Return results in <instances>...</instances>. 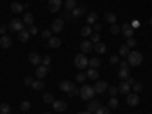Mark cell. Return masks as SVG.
Masks as SVG:
<instances>
[{"label":"cell","instance_id":"f1b7e54d","mask_svg":"<svg viewBox=\"0 0 152 114\" xmlns=\"http://www.w3.org/2000/svg\"><path fill=\"white\" fill-rule=\"evenodd\" d=\"M105 20H107L110 24H116V21H117V17H116V14H113V12H107Z\"/></svg>","mask_w":152,"mask_h":114},{"label":"cell","instance_id":"6da1fadb","mask_svg":"<svg viewBox=\"0 0 152 114\" xmlns=\"http://www.w3.org/2000/svg\"><path fill=\"white\" fill-rule=\"evenodd\" d=\"M126 61L129 62L131 67H137L143 62V55L140 52H137V50H134V52H129V55L126 56Z\"/></svg>","mask_w":152,"mask_h":114},{"label":"cell","instance_id":"7a4b0ae2","mask_svg":"<svg viewBox=\"0 0 152 114\" xmlns=\"http://www.w3.org/2000/svg\"><path fill=\"white\" fill-rule=\"evenodd\" d=\"M79 94H81V99L82 100H90V99H93V96L96 94V91H94V88L91 85L84 84L81 87V90H79Z\"/></svg>","mask_w":152,"mask_h":114},{"label":"cell","instance_id":"ffe728a7","mask_svg":"<svg viewBox=\"0 0 152 114\" xmlns=\"http://www.w3.org/2000/svg\"><path fill=\"white\" fill-rule=\"evenodd\" d=\"M61 46V38L59 37H52V38H49V47H59Z\"/></svg>","mask_w":152,"mask_h":114},{"label":"cell","instance_id":"1f68e13d","mask_svg":"<svg viewBox=\"0 0 152 114\" xmlns=\"http://www.w3.org/2000/svg\"><path fill=\"white\" fill-rule=\"evenodd\" d=\"M108 107H110V108H113V110L119 107V100H117V97H116V96H111L110 102H108Z\"/></svg>","mask_w":152,"mask_h":114},{"label":"cell","instance_id":"74e56055","mask_svg":"<svg viewBox=\"0 0 152 114\" xmlns=\"http://www.w3.org/2000/svg\"><path fill=\"white\" fill-rule=\"evenodd\" d=\"M122 32H123V37H125V38H132V35H134V29H132V28L125 29V31H122Z\"/></svg>","mask_w":152,"mask_h":114},{"label":"cell","instance_id":"ab89813d","mask_svg":"<svg viewBox=\"0 0 152 114\" xmlns=\"http://www.w3.org/2000/svg\"><path fill=\"white\" fill-rule=\"evenodd\" d=\"M126 46H128L129 49L137 46V40H135V38H126Z\"/></svg>","mask_w":152,"mask_h":114},{"label":"cell","instance_id":"816d5d0a","mask_svg":"<svg viewBox=\"0 0 152 114\" xmlns=\"http://www.w3.org/2000/svg\"><path fill=\"white\" fill-rule=\"evenodd\" d=\"M129 24H131V28H132V29H135V28L140 26V21H138V20H132Z\"/></svg>","mask_w":152,"mask_h":114},{"label":"cell","instance_id":"ac0fdd59","mask_svg":"<svg viewBox=\"0 0 152 114\" xmlns=\"http://www.w3.org/2000/svg\"><path fill=\"white\" fill-rule=\"evenodd\" d=\"M23 9H24V6L21 3H18V2H12L11 3V11L14 12V14H21Z\"/></svg>","mask_w":152,"mask_h":114},{"label":"cell","instance_id":"83f0119b","mask_svg":"<svg viewBox=\"0 0 152 114\" xmlns=\"http://www.w3.org/2000/svg\"><path fill=\"white\" fill-rule=\"evenodd\" d=\"M119 78L122 79V81H126L129 78V69H120L119 70Z\"/></svg>","mask_w":152,"mask_h":114},{"label":"cell","instance_id":"d6a6232c","mask_svg":"<svg viewBox=\"0 0 152 114\" xmlns=\"http://www.w3.org/2000/svg\"><path fill=\"white\" fill-rule=\"evenodd\" d=\"M87 81V75H85V72H79L78 75H76V82H85Z\"/></svg>","mask_w":152,"mask_h":114},{"label":"cell","instance_id":"4fadbf2b","mask_svg":"<svg viewBox=\"0 0 152 114\" xmlns=\"http://www.w3.org/2000/svg\"><path fill=\"white\" fill-rule=\"evenodd\" d=\"M87 14V8L85 6H76L73 11H72V15L73 18H78V17H82Z\"/></svg>","mask_w":152,"mask_h":114},{"label":"cell","instance_id":"4316f807","mask_svg":"<svg viewBox=\"0 0 152 114\" xmlns=\"http://www.w3.org/2000/svg\"><path fill=\"white\" fill-rule=\"evenodd\" d=\"M64 8H66V11L72 12L76 8V0H66V2H64Z\"/></svg>","mask_w":152,"mask_h":114},{"label":"cell","instance_id":"681fc988","mask_svg":"<svg viewBox=\"0 0 152 114\" xmlns=\"http://www.w3.org/2000/svg\"><path fill=\"white\" fill-rule=\"evenodd\" d=\"M117 91H119V90H117V87H108V93H110L111 96H116Z\"/></svg>","mask_w":152,"mask_h":114},{"label":"cell","instance_id":"52a82bcc","mask_svg":"<svg viewBox=\"0 0 152 114\" xmlns=\"http://www.w3.org/2000/svg\"><path fill=\"white\" fill-rule=\"evenodd\" d=\"M93 88H94L96 94H102L105 90H108V82H105V81H99V82L94 84Z\"/></svg>","mask_w":152,"mask_h":114},{"label":"cell","instance_id":"3957f363","mask_svg":"<svg viewBox=\"0 0 152 114\" xmlns=\"http://www.w3.org/2000/svg\"><path fill=\"white\" fill-rule=\"evenodd\" d=\"M75 66L79 70H85L88 67V58L85 56V53H78L75 56Z\"/></svg>","mask_w":152,"mask_h":114},{"label":"cell","instance_id":"2e32d148","mask_svg":"<svg viewBox=\"0 0 152 114\" xmlns=\"http://www.w3.org/2000/svg\"><path fill=\"white\" fill-rule=\"evenodd\" d=\"M29 61H31V64H34V66H40L41 64V59H43V56H40L38 53H35V52H32V53H29Z\"/></svg>","mask_w":152,"mask_h":114},{"label":"cell","instance_id":"ee69618b","mask_svg":"<svg viewBox=\"0 0 152 114\" xmlns=\"http://www.w3.org/2000/svg\"><path fill=\"white\" fill-rule=\"evenodd\" d=\"M41 62H43V66H46V67H47V66L50 64V62H52V58H50L49 55H44V56H43V59H41Z\"/></svg>","mask_w":152,"mask_h":114},{"label":"cell","instance_id":"b9f144b4","mask_svg":"<svg viewBox=\"0 0 152 114\" xmlns=\"http://www.w3.org/2000/svg\"><path fill=\"white\" fill-rule=\"evenodd\" d=\"M132 88H134V93H140V91L143 90V85H142L140 82H135V84L132 85Z\"/></svg>","mask_w":152,"mask_h":114},{"label":"cell","instance_id":"7402d4cb","mask_svg":"<svg viewBox=\"0 0 152 114\" xmlns=\"http://www.w3.org/2000/svg\"><path fill=\"white\" fill-rule=\"evenodd\" d=\"M100 107V104L97 102V100H90L88 102V107H87V111L88 113H96V110Z\"/></svg>","mask_w":152,"mask_h":114},{"label":"cell","instance_id":"680465c9","mask_svg":"<svg viewBox=\"0 0 152 114\" xmlns=\"http://www.w3.org/2000/svg\"><path fill=\"white\" fill-rule=\"evenodd\" d=\"M149 24H151V26H152V17L149 18Z\"/></svg>","mask_w":152,"mask_h":114},{"label":"cell","instance_id":"d590c367","mask_svg":"<svg viewBox=\"0 0 152 114\" xmlns=\"http://www.w3.org/2000/svg\"><path fill=\"white\" fill-rule=\"evenodd\" d=\"M43 100H44L46 104H52L55 99H53V94H52V93H46V94L43 96Z\"/></svg>","mask_w":152,"mask_h":114},{"label":"cell","instance_id":"7c38bea8","mask_svg":"<svg viewBox=\"0 0 152 114\" xmlns=\"http://www.w3.org/2000/svg\"><path fill=\"white\" fill-rule=\"evenodd\" d=\"M0 46L3 49H9L12 46V38L9 35H2L0 37Z\"/></svg>","mask_w":152,"mask_h":114},{"label":"cell","instance_id":"d4e9b609","mask_svg":"<svg viewBox=\"0 0 152 114\" xmlns=\"http://www.w3.org/2000/svg\"><path fill=\"white\" fill-rule=\"evenodd\" d=\"M23 23L28 24V26H31V24L34 23V14L32 12H26V14L23 15Z\"/></svg>","mask_w":152,"mask_h":114},{"label":"cell","instance_id":"f35d334b","mask_svg":"<svg viewBox=\"0 0 152 114\" xmlns=\"http://www.w3.org/2000/svg\"><path fill=\"white\" fill-rule=\"evenodd\" d=\"M90 37H91V40H90V41H91L93 44H96V43H99V41H100V35H99L97 32H93Z\"/></svg>","mask_w":152,"mask_h":114},{"label":"cell","instance_id":"603a6c76","mask_svg":"<svg viewBox=\"0 0 152 114\" xmlns=\"http://www.w3.org/2000/svg\"><path fill=\"white\" fill-rule=\"evenodd\" d=\"M93 49L96 50L97 53H100V55L107 52V46H105L104 43H100V41H99V43H96V44H93Z\"/></svg>","mask_w":152,"mask_h":114},{"label":"cell","instance_id":"9c48e42d","mask_svg":"<svg viewBox=\"0 0 152 114\" xmlns=\"http://www.w3.org/2000/svg\"><path fill=\"white\" fill-rule=\"evenodd\" d=\"M52 107H53V110H55L56 113H62V111L67 110V104L64 102V100H53Z\"/></svg>","mask_w":152,"mask_h":114},{"label":"cell","instance_id":"8fae6325","mask_svg":"<svg viewBox=\"0 0 152 114\" xmlns=\"http://www.w3.org/2000/svg\"><path fill=\"white\" fill-rule=\"evenodd\" d=\"M79 47H81L82 53H88V52H91V50H93V43L90 40H85V41H82L79 44Z\"/></svg>","mask_w":152,"mask_h":114},{"label":"cell","instance_id":"11a10c76","mask_svg":"<svg viewBox=\"0 0 152 114\" xmlns=\"http://www.w3.org/2000/svg\"><path fill=\"white\" fill-rule=\"evenodd\" d=\"M126 82H128V84H129V85H131V87H132V85H134V84H135V82H137V81H135V79H134V78H131V76H129V78H128V79H126Z\"/></svg>","mask_w":152,"mask_h":114},{"label":"cell","instance_id":"e0dca14e","mask_svg":"<svg viewBox=\"0 0 152 114\" xmlns=\"http://www.w3.org/2000/svg\"><path fill=\"white\" fill-rule=\"evenodd\" d=\"M29 38H31V34H29L28 29H23V31L18 32V40H20L21 43H28Z\"/></svg>","mask_w":152,"mask_h":114},{"label":"cell","instance_id":"f5cc1de1","mask_svg":"<svg viewBox=\"0 0 152 114\" xmlns=\"http://www.w3.org/2000/svg\"><path fill=\"white\" fill-rule=\"evenodd\" d=\"M32 82H34L32 76H26V78H24V84H26V85H32Z\"/></svg>","mask_w":152,"mask_h":114},{"label":"cell","instance_id":"8992f818","mask_svg":"<svg viewBox=\"0 0 152 114\" xmlns=\"http://www.w3.org/2000/svg\"><path fill=\"white\" fill-rule=\"evenodd\" d=\"M62 29H64V20H62V18H56V20L52 21V31L55 34L62 32Z\"/></svg>","mask_w":152,"mask_h":114},{"label":"cell","instance_id":"5bb4252c","mask_svg":"<svg viewBox=\"0 0 152 114\" xmlns=\"http://www.w3.org/2000/svg\"><path fill=\"white\" fill-rule=\"evenodd\" d=\"M117 90H119V93H122V94H129V93H131V85L126 82V81H123V82L119 84Z\"/></svg>","mask_w":152,"mask_h":114},{"label":"cell","instance_id":"30bf717a","mask_svg":"<svg viewBox=\"0 0 152 114\" xmlns=\"http://www.w3.org/2000/svg\"><path fill=\"white\" fill-rule=\"evenodd\" d=\"M62 6V0H49V11L50 12H58Z\"/></svg>","mask_w":152,"mask_h":114},{"label":"cell","instance_id":"484cf974","mask_svg":"<svg viewBox=\"0 0 152 114\" xmlns=\"http://www.w3.org/2000/svg\"><path fill=\"white\" fill-rule=\"evenodd\" d=\"M91 34H93V28L90 26V24H85V26L81 29V35L85 37V38H87V37H90Z\"/></svg>","mask_w":152,"mask_h":114},{"label":"cell","instance_id":"bcb514c9","mask_svg":"<svg viewBox=\"0 0 152 114\" xmlns=\"http://www.w3.org/2000/svg\"><path fill=\"white\" fill-rule=\"evenodd\" d=\"M119 61H120V58H119L117 55H113V56L110 58V64H111V66H114V64H119Z\"/></svg>","mask_w":152,"mask_h":114},{"label":"cell","instance_id":"f6af8a7d","mask_svg":"<svg viewBox=\"0 0 152 114\" xmlns=\"http://www.w3.org/2000/svg\"><path fill=\"white\" fill-rule=\"evenodd\" d=\"M110 32H111L113 35H116V34H119V32H120V28L117 26V24H111V28H110Z\"/></svg>","mask_w":152,"mask_h":114},{"label":"cell","instance_id":"6f0895ef","mask_svg":"<svg viewBox=\"0 0 152 114\" xmlns=\"http://www.w3.org/2000/svg\"><path fill=\"white\" fill-rule=\"evenodd\" d=\"M78 114H91V113H88V111H81V113H78Z\"/></svg>","mask_w":152,"mask_h":114},{"label":"cell","instance_id":"e575fe53","mask_svg":"<svg viewBox=\"0 0 152 114\" xmlns=\"http://www.w3.org/2000/svg\"><path fill=\"white\" fill-rule=\"evenodd\" d=\"M0 114H11V107L8 104H2L0 105Z\"/></svg>","mask_w":152,"mask_h":114},{"label":"cell","instance_id":"4dcf8cb0","mask_svg":"<svg viewBox=\"0 0 152 114\" xmlns=\"http://www.w3.org/2000/svg\"><path fill=\"white\" fill-rule=\"evenodd\" d=\"M88 66L93 67V69H97L100 66V59L99 58H91V59H88Z\"/></svg>","mask_w":152,"mask_h":114},{"label":"cell","instance_id":"44dd1931","mask_svg":"<svg viewBox=\"0 0 152 114\" xmlns=\"http://www.w3.org/2000/svg\"><path fill=\"white\" fill-rule=\"evenodd\" d=\"M85 75H87V78H90V79H97L99 78V72L96 70V69H93V67H90L87 72H85Z\"/></svg>","mask_w":152,"mask_h":114},{"label":"cell","instance_id":"9f6ffc18","mask_svg":"<svg viewBox=\"0 0 152 114\" xmlns=\"http://www.w3.org/2000/svg\"><path fill=\"white\" fill-rule=\"evenodd\" d=\"M6 29H8V26H5V24H2V26H0V34H2V35H5Z\"/></svg>","mask_w":152,"mask_h":114},{"label":"cell","instance_id":"91938a15","mask_svg":"<svg viewBox=\"0 0 152 114\" xmlns=\"http://www.w3.org/2000/svg\"><path fill=\"white\" fill-rule=\"evenodd\" d=\"M43 114H50V113H43Z\"/></svg>","mask_w":152,"mask_h":114},{"label":"cell","instance_id":"f907efd6","mask_svg":"<svg viewBox=\"0 0 152 114\" xmlns=\"http://www.w3.org/2000/svg\"><path fill=\"white\" fill-rule=\"evenodd\" d=\"M93 31L94 32H100V31H102V24H100V23H94L93 24Z\"/></svg>","mask_w":152,"mask_h":114},{"label":"cell","instance_id":"836d02e7","mask_svg":"<svg viewBox=\"0 0 152 114\" xmlns=\"http://www.w3.org/2000/svg\"><path fill=\"white\" fill-rule=\"evenodd\" d=\"M20 110L24 111V113L29 111V110H31V102H29V100H23V102L20 104Z\"/></svg>","mask_w":152,"mask_h":114},{"label":"cell","instance_id":"d6986e66","mask_svg":"<svg viewBox=\"0 0 152 114\" xmlns=\"http://www.w3.org/2000/svg\"><path fill=\"white\" fill-rule=\"evenodd\" d=\"M97 21V12H94V11H91V12H88L87 14V24H94Z\"/></svg>","mask_w":152,"mask_h":114},{"label":"cell","instance_id":"7bdbcfd3","mask_svg":"<svg viewBox=\"0 0 152 114\" xmlns=\"http://www.w3.org/2000/svg\"><path fill=\"white\" fill-rule=\"evenodd\" d=\"M41 37L44 38V40H49V38H52V31H49V29L43 31V32H41Z\"/></svg>","mask_w":152,"mask_h":114},{"label":"cell","instance_id":"cb8c5ba5","mask_svg":"<svg viewBox=\"0 0 152 114\" xmlns=\"http://www.w3.org/2000/svg\"><path fill=\"white\" fill-rule=\"evenodd\" d=\"M129 52H131V50H129V47L126 46V44H123V46L119 47V56H122V58H126V56L129 55Z\"/></svg>","mask_w":152,"mask_h":114},{"label":"cell","instance_id":"8d00e7d4","mask_svg":"<svg viewBox=\"0 0 152 114\" xmlns=\"http://www.w3.org/2000/svg\"><path fill=\"white\" fill-rule=\"evenodd\" d=\"M94 114H110V107H99Z\"/></svg>","mask_w":152,"mask_h":114},{"label":"cell","instance_id":"ba28073f","mask_svg":"<svg viewBox=\"0 0 152 114\" xmlns=\"http://www.w3.org/2000/svg\"><path fill=\"white\" fill-rule=\"evenodd\" d=\"M75 87H76V85H75V82H72V81H62V82H59V90H61V91H66V93L72 91Z\"/></svg>","mask_w":152,"mask_h":114},{"label":"cell","instance_id":"f546056e","mask_svg":"<svg viewBox=\"0 0 152 114\" xmlns=\"http://www.w3.org/2000/svg\"><path fill=\"white\" fill-rule=\"evenodd\" d=\"M31 87L34 88V90H43V88H44V82H43L41 79H37V81L32 82Z\"/></svg>","mask_w":152,"mask_h":114},{"label":"cell","instance_id":"9a60e30c","mask_svg":"<svg viewBox=\"0 0 152 114\" xmlns=\"http://www.w3.org/2000/svg\"><path fill=\"white\" fill-rule=\"evenodd\" d=\"M35 75H37V78L38 79H43L46 78V75H47V67L46 66H37V70H35Z\"/></svg>","mask_w":152,"mask_h":114},{"label":"cell","instance_id":"60d3db41","mask_svg":"<svg viewBox=\"0 0 152 114\" xmlns=\"http://www.w3.org/2000/svg\"><path fill=\"white\" fill-rule=\"evenodd\" d=\"M62 20H66V21H72V20H73L72 12H70V11H66L64 14H62Z\"/></svg>","mask_w":152,"mask_h":114},{"label":"cell","instance_id":"277c9868","mask_svg":"<svg viewBox=\"0 0 152 114\" xmlns=\"http://www.w3.org/2000/svg\"><path fill=\"white\" fill-rule=\"evenodd\" d=\"M8 28H9V31H12V32H20V31L24 29V23H23V20L14 18V20H11V21H9Z\"/></svg>","mask_w":152,"mask_h":114},{"label":"cell","instance_id":"db71d44e","mask_svg":"<svg viewBox=\"0 0 152 114\" xmlns=\"http://www.w3.org/2000/svg\"><path fill=\"white\" fill-rule=\"evenodd\" d=\"M75 94H79V90H78V88H76V87L73 88L72 91H69V96H70V97H73Z\"/></svg>","mask_w":152,"mask_h":114},{"label":"cell","instance_id":"7dc6e473","mask_svg":"<svg viewBox=\"0 0 152 114\" xmlns=\"http://www.w3.org/2000/svg\"><path fill=\"white\" fill-rule=\"evenodd\" d=\"M119 64H120V69H129V62L126 59H120Z\"/></svg>","mask_w":152,"mask_h":114},{"label":"cell","instance_id":"c3c4849f","mask_svg":"<svg viewBox=\"0 0 152 114\" xmlns=\"http://www.w3.org/2000/svg\"><path fill=\"white\" fill-rule=\"evenodd\" d=\"M28 31H29V34H31V35H37V34H38V28H37V26H34V24H31Z\"/></svg>","mask_w":152,"mask_h":114},{"label":"cell","instance_id":"5b68a950","mask_svg":"<svg viewBox=\"0 0 152 114\" xmlns=\"http://www.w3.org/2000/svg\"><path fill=\"white\" fill-rule=\"evenodd\" d=\"M126 102H128L129 107H137L140 104V97H138V93H129L128 97H126Z\"/></svg>","mask_w":152,"mask_h":114}]
</instances>
